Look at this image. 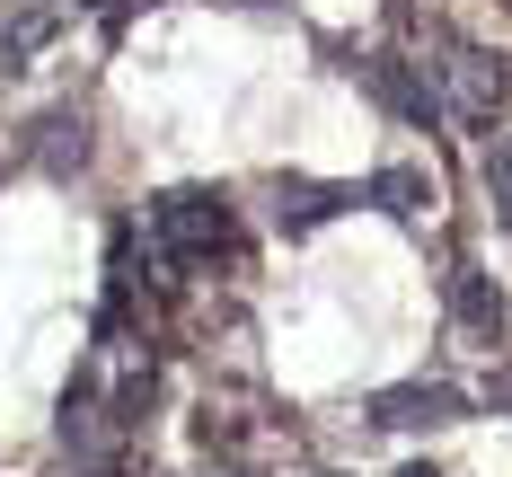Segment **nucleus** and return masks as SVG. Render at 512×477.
Segmentation results:
<instances>
[{"label": "nucleus", "instance_id": "f257e3e1", "mask_svg": "<svg viewBox=\"0 0 512 477\" xmlns=\"http://www.w3.org/2000/svg\"><path fill=\"white\" fill-rule=\"evenodd\" d=\"M230 239H239V221H230V195L221 186H168L151 204L159 265H212V257H230Z\"/></svg>", "mask_w": 512, "mask_h": 477}, {"label": "nucleus", "instance_id": "f03ea898", "mask_svg": "<svg viewBox=\"0 0 512 477\" xmlns=\"http://www.w3.org/2000/svg\"><path fill=\"white\" fill-rule=\"evenodd\" d=\"M433 80H442V106H451V124H468V133H486L495 115L512 106V62L486 45H442V62H433Z\"/></svg>", "mask_w": 512, "mask_h": 477}, {"label": "nucleus", "instance_id": "7ed1b4c3", "mask_svg": "<svg viewBox=\"0 0 512 477\" xmlns=\"http://www.w3.org/2000/svg\"><path fill=\"white\" fill-rule=\"evenodd\" d=\"M362 89L389 106L398 124H415V133L451 124V106H442V80H424V62H407V53H371V62H362Z\"/></svg>", "mask_w": 512, "mask_h": 477}, {"label": "nucleus", "instance_id": "20e7f679", "mask_svg": "<svg viewBox=\"0 0 512 477\" xmlns=\"http://www.w3.org/2000/svg\"><path fill=\"white\" fill-rule=\"evenodd\" d=\"M460 416H468V398L451 380H398V389L371 398V424L380 433H433V424H460Z\"/></svg>", "mask_w": 512, "mask_h": 477}, {"label": "nucleus", "instance_id": "39448f33", "mask_svg": "<svg viewBox=\"0 0 512 477\" xmlns=\"http://www.w3.org/2000/svg\"><path fill=\"white\" fill-rule=\"evenodd\" d=\"M345 204H362L354 186H318V177H274V221H283V230H318V221H336Z\"/></svg>", "mask_w": 512, "mask_h": 477}, {"label": "nucleus", "instance_id": "423d86ee", "mask_svg": "<svg viewBox=\"0 0 512 477\" xmlns=\"http://www.w3.org/2000/svg\"><path fill=\"white\" fill-rule=\"evenodd\" d=\"M53 36H62V0H27V9H9V18H0V71H27Z\"/></svg>", "mask_w": 512, "mask_h": 477}, {"label": "nucleus", "instance_id": "0eeeda50", "mask_svg": "<svg viewBox=\"0 0 512 477\" xmlns=\"http://www.w3.org/2000/svg\"><path fill=\"white\" fill-rule=\"evenodd\" d=\"M451 318H460L477 345H495V336H504V292H495L477 265H451Z\"/></svg>", "mask_w": 512, "mask_h": 477}, {"label": "nucleus", "instance_id": "6e6552de", "mask_svg": "<svg viewBox=\"0 0 512 477\" xmlns=\"http://www.w3.org/2000/svg\"><path fill=\"white\" fill-rule=\"evenodd\" d=\"M362 204L398 212V221H424V212H433V177H424V168H407V159H398V168H380V177H371V186H362Z\"/></svg>", "mask_w": 512, "mask_h": 477}, {"label": "nucleus", "instance_id": "1a4fd4ad", "mask_svg": "<svg viewBox=\"0 0 512 477\" xmlns=\"http://www.w3.org/2000/svg\"><path fill=\"white\" fill-rule=\"evenodd\" d=\"M36 133H45V142H36L45 168H80V151H89V124H80V115H45Z\"/></svg>", "mask_w": 512, "mask_h": 477}, {"label": "nucleus", "instance_id": "9d476101", "mask_svg": "<svg viewBox=\"0 0 512 477\" xmlns=\"http://www.w3.org/2000/svg\"><path fill=\"white\" fill-rule=\"evenodd\" d=\"M477 177H486V204H495V221L512 230V142H486V159H477Z\"/></svg>", "mask_w": 512, "mask_h": 477}, {"label": "nucleus", "instance_id": "9b49d317", "mask_svg": "<svg viewBox=\"0 0 512 477\" xmlns=\"http://www.w3.org/2000/svg\"><path fill=\"white\" fill-rule=\"evenodd\" d=\"M80 9H98V18H124V0H80Z\"/></svg>", "mask_w": 512, "mask_h": 477}, {"label": "nucleus", "instance_id": "f8f14e48", "mask_svg": "<svg viewBox=\"0 0 512 477\" xmlns=\"http://www.w3.org/2000/svg\"><path fill=\"white\" fill-rule=\"evenodd\" d=\"M398 477H442V469H433V460H407V469H398Z\"/></svg>", "mask_w": 512, "mask_h": 477}, {"label": "nucleus", "instance_id": "ddd939ff", "mask_svg": "<svg viewBox=\"0 0 512 477\" xmlns=\"http://www.w3.org/2000/svg\"><path fill=\"white\" fill-rule=\"evenodd\" d=\"M495 398H504V407H512V371H504V380H495Z\"/></svg>", "mask_w": 512, "mask_h": 477}, {"label": "nucleus", "instance_id": "4468645a", "mask_svg": "<svg viewBox=\"0 0 512 477\" xmlns=\"http://www.w3.org/2000/svg\"><path fill=\"white\" fill-rule=\"evenodd\" d=\"M221 477H256V469H221Z\"/></svg>", "mask_w": 512, "mask_h": 477}]
</instances>
